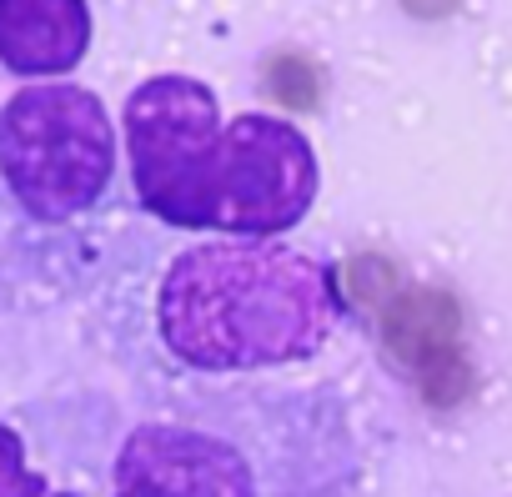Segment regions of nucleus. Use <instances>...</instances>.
<instances>
[{"mask_svg": "<svg viewBox=\"0 0 512 497\" xmlns=\"http://www.w3.org/2000/svg\"><path fill=\"white\" fill-rule=\"evenodd\" d=\"M457 327H462L457 302L447 292H432V287H412L382 312V342L412 372L427 367L432 357L452 352L457 347Z\"/></svg>", "mask_w": 512, "mask_h": 497, "instance_id": "7", "label": "nucleus"}, {"mask_svg": "<svg viewBox=\"0 0 512 497\" xmlns=\"http://www.w3.org/2000/svg\"><path fill=\"white\" fill-rule=\"evenodd\" d=\"M116 161L106 106L86 86H26L0 111V176L41 221L86 211Z\"/></svg>", "mask_w": 512, "mask_h": 497, "instance_id": "2", "label": "nucleus"}, {"mask_svg": "<svg viewBox=\"0 0 512 497\" xmlns=\"http://www.w3.org/2000/svg\"><path fill=\"white\" fill-rule=\"evenodd\" d=\"M332 322V272L272 241L191 246L161 282V337L181 362L206 372L312 357Z\"/></svg>", "mask_w": 512, "mask_h": 497, "instance_id": "1", "label": "nucleus"}, {"mask_svg": "<svg viewBox=\"0 0 512 497\" xmlns=\"http://www.w3.org/2000/svg\"><path fill=\"white\" fill-rule=\"evenodd\" d=\"M46 482L26 467V447L21 437L0 422V497H41Z\"/></svg>", "mask_w": 512, "mask_h": 497, "instance_id": "11", "label": "nucleus"}, {"mask_svg": "<svg viewBox=\"0 0 512 497\" xmlns=\"http://www.w3.org/2000/svg\"><path fill=\"white\" fill-rule=\"evenodd\" d=\"M267 96L277 101V106H287V111H317L322 106V91H327V76H322V66L312 61V56H302V51H282V56H272L267 61Z\"/></svg>", "mask_w": 512, "mask_h": 497, "instance_id": "8", "label": "nucleus"}, {"mask_svg": "<svg viewBox=\"0 0 512 497\" xmlns=\"http://www.w3.org/2000/svg\"><path fill=\"white\" fill-rule=\"evenodd\" d=\"M221 111L191 76H151L126 101L131 181L146 211L171 226H216L221 181Z\"/></svg>", "mask_w": 512, "mask_h": 497, "instance_id": "3", "label": "nucleus"}, {"mask_svg": "<svg viewBox=\"0 0 512 497\" xmlns=\"http://www.w3.org/2000/svg\"><path fill=\"white\" fill-rule=\"evenodd\" d=\"M61 497H71V492H61Z\"/></svg>", "mask_w": 512, "mask_h": 497, "instance_id": "13", "label": "nucleus"}, {"mask_svg": "<svg viewBox=\"0 0 512 497\" xmlns=\"http://www.w3.org/2000/svg\"><path fill=\"white\" fill-rule=\"evenodd\" d=\"M457 6H462V0H402V11L417 16V21H442V16H452Z\"/></svg>", "mask_w": 512, "mask_h": 497, "instance_id": "12", "label": "nucleus"}, {"mask_svg": "<svg viewBox=\"0 0 512 497\" xmlns=\"http://www.w3.org/2000/svg\"><path fill=\"white\" fill-rule=\"evenodd\" d=\"M417 382H422V397L432 407H457L467 392H472V362L452 347L442 357H432L427 367H417Z\"/></svg>", "mask_w": 512, "mask_h": 497, "instance_id": "9", "label": "nucleus"}, {"mask_svg": "<svg viewBox=\"0 0 512 497\" xmlns=\"http://www.w3.org/2000/svg\"><path fill=\"white\" fill-rule=\"evenodd\" d=\"M347 287H352V297L357 302H367V307H392L402 292H397V267L387 262V257H377V252H367V257H357L352 267H347Z\"/></svg>", "mask_w": 512, "mask_h": 497, "instance_id": "10", "label": "nucleus"}, {"mask_svg": "<svg viewBox=\"0 0 512 497\" xmlns=\"http://www.w3.org/2000/svg\"><path fill=\"white\" fill-rule=\"evenodd\" d=\"M91 46L86 0H0V66L16 76L76 71Z\"/></svg>", "mask_w": 512, "mask_h": 497, "instance_id": "6", "label": "nucleus"}, {"mask_svg": "<svg viewBox=\"0 0 512 497\" xmlns=\"http://www.w3.org/2000/svg\"><path fill=\"white\" fill-rule=\"evenodd\" d=\"M317 201L312 141L282 116H236L221 136L216 231L277 236L292 231Z\"/></svg>", "mask_w": 512, "mask_h": 497, "instance_id": "4", "label": "nucleus"}, {"mask_svg": "<svg viewBox=\"0 0 512 497\" xmlns=\"http://www.w3.org/2000/svg\"><path fill=\"white\" fill-rule=\"evenodd\" d=\"M111 497H256V482L231 442L151 422L126 437Z\"/></svg>", "mask_w": 512, "mask_h": 497, "instance_id": "5", "label": "nucleus"}]
</instances>
